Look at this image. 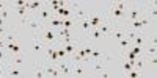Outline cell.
<instances>
[{"label":"cell","instance_id":"obj_1","mask_svg":"<svg viewBox=\"0 0 157 78\" xmlns=\"http://www.w3.org/2000/svg\"><path fill=\"white\" fill-rule=\"evenodd\" d=\"M38 36L46 42V45H57L58 41H60V36H58L57 28H52V27H49V25H46V27L43 28V31L39 33Z\"/></svg>","mask_w":157,"mask_h":78},{"label":"cell","instance_id":"obj_2","mask_svg":"<svg viewBox=\"0 0 157 78\" xmlns=\"http://www.w3.org/2000/svg\"><path fill=\"white\" fill-rule=\"evenodd\" d=\"M143 14V6H140L138 3H129L127 5V20H126V27L134 22V20H138Z\"/></svg>","mask_w":157,"mask_h":78},{"label":"cell","instance_id":"obj_3","mask_svg":"<svg viewBox=\"0 0 157 78\" xmlns=\"http://www.w3.org/2000/svg\"><path fill=\"white\" fill-rule=\"evenodd\" d=\"M55 14H54V11L50 9V5H49V2H44L43 3V6H41V9H39L38 12H36V17L39 19V22H41L44 27L49 23V20L54 17Z\"/></svg>","mask_w":157,"mask_h":78},{"label":"cell","instance_id":"obj_4","mask_svg":"<svg viewBox=\"0 0 157 78\" xmlns=\"http://www.w3.org/2000/svg\"><path fill=\"white\" fill-rule=\"evenodd\" d=\"M25 25L30 28V31H32V34H39L43 31V28H44V25L39 22V19L36 17V14H32L30 12V16H29V19H27V22H25Z\"/></svg>","mask_w":157,"mask_h":78},{"label":"cell","instance_id":"obj_5","mask_svg":"<svg viewBox=\"0 0 157 78\" xmlns=\"http://www.w3.org/2000/svg\"><path fill=\"white\" fill-rule=\"evenodd\" d=\"M47 45L46 42L43 41L41 37H39L38 34H33V39H32V50L35 51V53H39V55H44Z\"/></svg>","mask_w":157,"mask_h":78},{"label":"cell","instance_id":"obj_6","mask_svg":"<svg viewBox=\"0 0 157 78\" xmlns=\"http://www.w3.org/2000/svg\"><path fill=\"white\" fill-rule=\"evenodd\" d=\"M55 66L58 67V70H60L61 75H64V76L72 75V62L69 61V58H68V59H61L60 62L55 64Z\"/></svg>","mask_w":157,"mask_h":78},{"label":"cell","instance_id":"obj_7","mask_svg":"<svg viewBox=\"0 0 157 78\" xmlns=\"http://www.w3.org/2000/svg\"><path fill=\"white\" fill-rule=\"evenodd\" d=\"M113 27H115V25L105 17V19H104V22L98 27V30H99V33H101L102 37H110V34H112V31H113Z\"/></svg>","mask_w":157,"mask_h":78},{"label":"cell","instance_id":"obj_8","mask_svg":"<svg viewBox=\"0 0 157 78\" xmlns=\"http://www.w3.org/2000/svg\"><path fill=\"white\" fill-rule=\"evenodd\" d=\"M143 11H145V14L155 23V17H157V5H155V2H146L145 6H143Z\"/></svg>","mask_w":157,"mask_h":78},{"label":"cell","instance_id":"obj_9","mask_svg":"<svg viewBox=\"0 0 157 78\" xmlns=\"http://www.w3.org/2000/svg\"><path fill=\"white\" fill-rule=\"evenodd\" d=\"M27 61V56L19 53V55H10V59L6 62V66H13V67H21L22 64H25Z\"/></svg>","mask_w":157,"mask_h":78},{"label":"cell","instance_id":"obj_10","mask_svg":"<svg viewBox=\"0 0 157 78\" xmlns=\"http://www.w3.org/2000/svg\"><path fill=\"white\" fill-rule=\"evenodd\" d=\"M148 44H149L148 36L143 33V31H141V33H137V36L132 39V45H138V47H141V48H145Z\"/></svg>","mask_w":157,"mask_h":78},{"label":"cell","instance_id":"obj_11","mask_svg":"<svg viewBox=\"0 0 157 78\" xmlns=\"http://www.w3.org/2000/svg\"><path fill=\"white\" fill-rule=\"evenodd\" d=\"M77 25L80 27V30H82L83 36H85V37H88V34L91 33V30H93V27H91V23L88 22V19H86V17L78 19V20H77Z\"/></svg>","mask_w":157,"mask_h":78},{"label":"cell","instance_id":"obj_12","mask_svg":"<svg viewBox=\"0 0 157 78\" xmlns=\"http://www.w3.org/2000/svg\"><path fill=\"white\" fill-rule=\"evenodd\" d=\"M88 73V69L83 67V62H72V75L74 76H83Z\"/></svg>","mask_w":157,"mask_h":78},{"label":"cell","instance_id":"obj_13","mask_svg":"<svg viewBox=\"0 0 157 78\" xmlns=\"http://www.w3.org/2000/svg\"><path fill=\"white\" fill-rule=\"evenodd\" d=\"M110 37L115 39L116 42L120 41V39L126 37V27H113V31H112Z\"/></svg>","mask_w":157,"mask_h":78},{"label":"cell","instance_id":"obj_14","mask_svg":"<svg viewBox=\"0 0 157 78\" xmlns=\"http://www.w3.org/2000/svg\"><path fill=\"white\" fill-rule=\"evenodd\" d=\"M3 41L5 42H17V30L8 28L6 33L3 34Z\"/></svg>","mask_w":157,"mask_h":78},{"label":"cell","instance_id":"obj_15","mask_svg":"<svg viewBox=\"0 0 157 78\" xmlns=\"http://www.w3.org/2000/svg\"><path fill=\"white\" fill-rule=\"evenodd\" d=\"M118 45H120V48H121V55L124 56L126 51H129L130 45H132V41H130V39H127V37H123V39H120V41H118Z\"/></svg>","mask_w":157,"mask_h":78},{"label":"cell","instance_id":"obj_16","mask_svg":"<svg viewBox=\"0 0 157 78\" xmlns=\"http://www.w3.org/2000/svg\"><path fill=\"white\" fill-rule=\"evenodd\" d=\"M44 70H46V76H61L57 66H49L47 62H44Z\"/></svg>","mask_w":157,"mask_h":78},{"label":"cell","instance_id":"obj_17","mask_svg":"<svg viewBox=\"0 0 157 78\" xmlns=\"http://www.w3.org/2000/svg\"><path fill=\"white\" fill-rule=\"evenodd\" d=\"M91 64H93V73H94V75H98V73H99V72H102V70L110 69L109 64L101 62V61H94V62H91Z\"/></svg>","mask_w":157,"mask_h":78},{"label":"cell","instance_id":"obj_18","mask_svg":"<svg viewBox=\"0 0 157 78\" xmlns=\"http://www.w3.org/2000/svg\"><path fill=\"white\" fill-rule=\"evenodd\" d=\"M5 75L6 76H22L24 75V70L22 69H17V67H13V66H6Z\"/></svg>","mask_w":157,"mask_h":78},{"label":"cell","instance_id":"obj_19","mask_svg":"<svg viewBox=\"0 0 157 78\" xmlns=\"http://www.w3.org/2000/svg\"><path fill=\"white\" fill-rule=\"evenodd\" d=\"M33 76H38V78H43L46 76V70H44V62H36L35 64V69H33Z\"/></svg>","mask_w":157,"mask_h":78},{"label":"cell","instance_id":"obj_20","mask_svg":"<svg viewBox=\"0 0 157 78\" xmlns=\"http://www.w3.org/2000/svg\"><path fill=\"white\" fill-rule=\"evenodd\" d=\"M8 59H10V53H8V50H5V48H0V62H3L5 66H6Z\"/></svg>","mask_w":157,"mask_h":78},{"label":"cell","instance_id":"obj_21","mask_svg":"<svg viewBox=\"0 0 157 78\" xmlns=\"http://www.w3.org/2000/svg\"><path fill=\"white\" fill-rule=\"evenodd\" d=\"M146 64H149V67H152V70L155 72V67H157V58H155V55L146 58Z\"/></svg>","mask_w":157,"mask_h":78},{"label":"cell","instance_id":"obj_22","mask_svg":"<svg viewBox=\"0 0 157 78\" xmlns=\"http://www.w3.org/2000/svg\"><path fill=\"white\" fill-rule=\"evenodd\" d=\"M88 37H90V39H93V41H98V39H101L102 36H101V33H99L98 28H93V30H91V33L88 34Z\"/></svg>","mask_w":157,"mask_h":78},{"label":"cell","instance_id":"obj_23","mask_svg":"<svg viewBox=\"0 0 157 78\" xmlns=\"http://www.w3.org/2000/svg\"><path fill=\"white\" fill-rule=\"evenodd\" d=\"M8 12H10V8H6V9H3L2 12H0V17H2L3 20H6V19H8Z\"/></svg>","mask_w":157,"mask_h":78},{"label":"cell","instance_id":"obj_24","mask_svg":"<svg viewBox=\"0 0 157 78\" xmlns=\"http://www.w3.org/2000/svg\"><path fill=\"white\" fill-rule=\"evenodd\" d=\"M8 8V3L6 2H2V0H0V12H2L3 9H6Z\"/></svg>","mask_w":157,"mask_h":78},{"label":"cell","instance_id":"obj_25","mask_svg":"<svg viewBox=\"0 0 157 78\" xmlns=\"http://www.w3.org/2000/svg\"><path fill=\"white\" fill-rule=\"evenodd\" d=\"M5 45H6V42L3 41V37H0V48H5Z\"/></svg>","mask_w":157,"mask_h":78},{"label":"cell","instance_id":"obj_26","mask_svg":"<svg viewBox=\"0 0 157 78\" xmlns=\"http://www.w3.org/2000/svg\"><path fill=\"white\" fill-rule=\"evenodd\" d=\"M2 66H5V64H3V62H0V67H2Z\"/></svg>","mask_w":157,"mask_h":78}]
</instances>
